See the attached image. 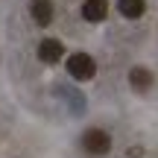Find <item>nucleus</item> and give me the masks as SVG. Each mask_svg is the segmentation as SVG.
Instances as JSON below:
<instances>
[{"instance_id": "6", "label": "nucleus", "mask_w": 158, "mask_h": 158, "mask_svg": "<svg viewBox=\"0 0 158 158\" xmlns=\"http://www.w3.org/2000/svg\"><path fill=\"white\" fill-rule=\"evenodd\" d=\"M129 85L135 91H141V94H147V91L152 88V70H147V68H132L129 70Z\"/></svg>"}, {"instance_id": "5", "label": "nucleus", "mask_w": 158, "mask_h": 158, "mask_svg": "<svg viewBox=\"0 0 158 158\" xmlns=\"http://www.w3.org/2000/svg\"><path fill=\"white\" fill-rule=\"evenodd\" d=\"M29 15L38 27H47L53 21V3L50 0H29Z\"/></svg>"}, {"instance_id": "7", "label": "nucleus", "mask_w": 158, "mask_h": 158, "mask_svg": "<svg viewBox=\"0 0 158 158\" xmlns=\"http://www.w3.org/2000/svg\"><path fill=\"white\" fill-rule=\"evenodd\" d=\"M117 9L123 18H141L143 9H147V3L143 0H117Z\"/></svg>"}, {"instance_id": "4", "label": "nucleus", "mask_w": 158, "mask_h": 158, "mask_svg": "<svg viewBox=\"0 0 158 158\" xmlns=\"http://www.w3.org/2000/svg\"><path fill=\"white\" fill-rule=\"evenodd\" d=\"M106 15H108V0H85L82 3V18L85 21L100 23V21H106Z\"/></svg>"}, {"instance_id": "3", "label": "nucleus", "mask_w": 158, "mask_h": 158, "mask_svg": "<svg viewBox=\"0 0 158 158\" xmlns=\"http://www.w3.org/2000/svg\"><path fill=\"white\" fill-rule=\"evenodd\" d=\"M62 56H64V44H62V41H56V38H44V41L38 44V59H41L44 64H56Z\"/></svg>"}, {"instance_id": "1", "label": "nucleus", "mask_w": 158, "mask_h": 158, "mask_svg": "<svg viewBox=\"0 0 158 158\" xmlns=\"http://www.w3.org/2000/svg\"><path fill=\"white\" fill-rule=\"evenodd\" d=\"M68 73L73 79H79V82H88V79L97 73V64H94V59H91L88 53H73V56L68 59Z\"/></svg>"}, {"instance_id": "2", "label": "nucleus", "mask_w": 158, "mask_h": 158, "mask_svg": "<svg viewBox=\"0 0 158 158\" xmlns=\"http://www.w3.org/2000/svg\"><path fill=\"white\" fill-rule=\"evenodd\" d=\"M82 147L88 149L91 155H106L111 149V135L106 129H88L82 135Z\"/></svg>"}]
</instances>
